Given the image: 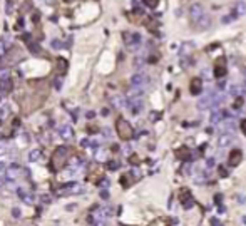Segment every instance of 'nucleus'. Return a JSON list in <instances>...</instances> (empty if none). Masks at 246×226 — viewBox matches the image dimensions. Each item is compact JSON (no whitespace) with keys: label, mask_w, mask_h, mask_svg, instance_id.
I'll return each instance as SVG.
<instances>
[{"label":"nucleus","mask_w":246,"mask_h":226,"mask_svg":"<svg viewBox=\"0 0 246 226\" xmlns=\"http://www.w3.org/2000/svg\"><path fill=\"white\" fill-rule=\"evenodd\" d=\"M67 154H69V147L67 146H59L55 149V153L52 156V166L55 171H60L67 164Z\"/></svg>","instance_id":"1"},{"label":"nucleus","mask_w":246,"mask_h":226,"mask_svg":"<svg viewBox=\"0 0 246 226\" xmlns=\"http://www.w3.org/2000/svg\"><path fill=\"white\" fill-rule=\"evenodd\" d=\"M116 129H117V134H119L121 139L129 141L132 137V127H131V124H129L126 119L117 121V122H116Z\"/></svg>","instance_id":"2"},{"label":"nucleus","mask_w":246,"mask_h":226,"mask_svg":"<svg viewBox=\"0 0 246 226\" xmlns=\"http://www.w3.org/2000/svg\"><path fill=\"white\" fill-rule=\"evenodd\" d=\"M204 15H206V12H204V7L201 5V3H193V5H191V8H189V17H191V22H193L194 25H196Z\"/></svg>","instance_id":"3"},{"label":"nucleus","mask_w":246,"mask_h":226,"mask_svg":"<svg viewBox=\"0 0 246 226\" xmlns=\"http://www.w3.org/2000/svg\"><path fill=\"white\" fill-rule=\"evenodd\" d=\"M224 57H218L216 59V62H214V77H218V79H221V77H224L226 75V66H224Z\"/></svg>","instance_id":"4"},{"label":"nucleus","mask_w":246,"mask_h":226,"mask_svg":"<svg viewBox=\"0 0 246 226\" xmlns=\"http://www.w3.org/2000/svg\"><path fill=\"white\" fill-rule=\"evenodd\" d=\"M179 198H181V203H183V206L186 208V209H189V208L194 204V201H193V196H191V193L187 191V189H183L179 194Z\"/></svg>","instance_id":"5"},{"label":"nucleus","mask_w":246,"mask_h":226,"mask_svg":"<svg viewBox=\"0 0 246 226\" xmlns=\"http://www.w3.org/2000/svg\"><path fill=\"white\" fill-rule=\"evenodd\" d=\"M241 159H243V153H241L240 149H233V151L229 153L228 163H229V166H238L241 163Z\"/></svg>","instance_id":"6"},{"label":"nucleus","mask_w":246,"mask_h":226,"mask_svg":"<svg viewBox=\"0 0 246 226\" xmlns=\"http://www.w3.org/2000/svg\"><path fill=\"white\" fill-rule=\"evenodd\" d=\"M189 91H191L193 96L201 94V91H203V80H201L199 77H194V79L191 80V84H189Z\"/></svg>","instance_id":"7"},{"label":"nucleus","mask_w":246,"mask_h":226,"mask_svg":"<svg viewBox=\"0 0 246 226\" xmlns=\"http://www.w3.org/2000/svg\"><path fill=\"white\" fill-rule=\"evenodd\" d=\"M131 82H132V86L141 87V86H144V84H147V82H149V77H147V75H144V74H136L132 79H131Z\"/></svg>","instance_id":"8"},{"label":"nucleus","mask_w":246,"mask_h":226,"mask_svg":"<svg viewBox=\"0 0 246 226\" xmlns=\"http://www.w3.org/2000/svg\"><path fill=\"white\" fill-rule=\"evenodd\" d=\"M211 25V17H209V15H204V17H203V19L199 20V22H198V24H196V25H194V29H199V30H206L208 27Z\"/></svg>","instance_id":"9"},{"label":"nucleus","mask_w":246,"mask_h":226,"mask_svg":"<svg viewBox=\"0 0 246 226\" xmlns=\"http://www.w3.org/2000/svg\"><path fill=\"white\" fill-rule=\"evenodd\" d=\"M129 109H131V112H132V114H137L141 109H142V100H141V99L129 100Z\"/></svg>","instance_id":"10"},{"label":"nucleus","mask_w":246,"mask_h":226,"mask_svg":"<svg viewBox=\"0 0 246 226\" xmlns=\"http://www.w3.org/2000/svg\"><path fill=\"white\" fill-rule=\"evenodd\" d=\"M176 158H178V159H183V161H189L191 159V151H189L187 147L178 149V151H176Z\"/></svg>","instance_id":"11"},{"label":"nucleus","mask_w":246,"mask_h":226,"mask_svg":"<svg viewBox=\"0 0 246 226\" xmlns=\"http://www.w3.org/2000/svg\"><path fill=\"white\" fill-rule=\"evenodd\" d=\"M233 142V136L231 134H223L220 137V146L221 147H226V146H229Z\"/></svg>","instance_id":"12"},{"label":"nucleus","mask_w":246,"mask_h":226,"mask_svg":"<svg viewBox=\"0 0 246 226\" xmlns=\"http://www.w3.org/2000/svg\"><path fill=\"white\" fill-rule=\"evenodd\" d=\"M193 50H194V45L193 44H189V42L183 44V47H181V54H183V55H191Z\"/></svg>","instance_id":"13"},{"label":"nucleus","mask_w":246,"mask_h":226,"mask_svg":"<svg viewBox=\"0 0 246 226\" xmlns=\"http://www.w3.org/2000/svg\"><path fill=\"white\" fill-rule=\"evenodd\" d=\"M60 136H62L64 139H70V137H72V129L69 126H62L60 127Z\"/></svg>","instance_id":"14"},{"label":"nucleus","mask_w":246,"mask_h":226,"mask_svg":"<svg viewBox=\"0 0 246 226\" xmlns=\"http://www.w3.org/2000/svg\"><path fill=\"white\" fill-rule=\"evenodd\" d=\"M8 45H10V39H2L0 40V55H5Z\"/></svg>","instance_id":"15"},{"label":"nucleus","mask_w":246,"mask_h":226,"mask_svg":"<svg viewBox=\"0 0 246 226\" xmlns=\"http://www.w3.org/2000/svg\"><path fill=\"white\" fill-rule=\"evenodd\" d=\"M234 12H238V15H245L246 13V3L245 2H238L234 5Z\"/></svg>","instance_id":"16"},{"label":"nucleus","mask_w":246,"mask_h":226,"mask_svg":"<svg viewBox=\"0 0 246 226\" xmlns=\"http://www.w3.org/2000/svg\"><path fill=\"white\" fill-rule=\"evenodd\" d=\"M27 47H29V50H30L32 54H35V55H37V54L40 52V47H39V44H35L33 40H30V42H27Z\"/></svg>","instance_id":"17"},{"label":"nucleus","mask_w":246,"mask_h":226,"mask_svg":"<svg viewBox=\"0 0 246 226\" xmlns=\"http://www.w3.org/2000/svg\"><path fill=\"white\" fill-rule=\"evenodd\" d=\"M223 116H224V112H223V111H216V112L211 116V122H213V124H218Z\"/></svg>","instance_id":"18"},{"label":"nucleus","mask_w":246,"mask_h":226,"mask_svg":"<svg viewBox=\"0 0 246 226\" xmlns=\"http://www.w3.org/2000/svg\"><path fill=\"white\" fill-rule=\"evenodd\" d=\"M40 156H42V153H40L39 149H33V151H30V154H29V161H39Z\"/></svg>","instance_id":"19"},{"label":"nucleus","mask_w":246,"mask_h":226,"mask_svg":"<svg viewBox=\"0 0 246 226\" xmlns=\"http://www.w3.org/2000/svg\"><path fill=\"white\" fill-rule=\"evenodd\" d=\"M8 79H10V70L8 69H2L0 70V82H5Z\"/></svg>","instance_id":"20"},{"label":"nucleus","mask_w":246,"mask_h":226,"mask_svg":"<svg viewBox=\"0 0 246 226\" xmlns=\"http://www.w3.org/2000/svg\"><path fill=\"white\" fill-rule=\"evenodd\" d=\"M111 102L114 104V107H122V106H124V99H122V97H119V96L112 97V99H111Z\"/></svg>","instance_id":"21"},{"label":"nucleus","mask_w":246,"mask_h":226,"mask_svg":"<svg viewBox=\"0 0 246 226\" xmlns=\"http://www.w3.org/2000/svg\"><path fill=\"white\" fill-rule=\"evenodd\" d=\"M121 184L124 188H129V184H131V179H129V174H124L122 178H121Z\"/></svg>","instance_id":"22"},{"label":"nucleus","mask_w":246,"mask_h":226,"mask_svg":"<svg viewBox=\"0 0 246 226\" xmlns=\"http://www.w3.org/2000/svg\"><path fill=\"white\" fill-rule=\"evenodd\" d=\"M142 2H144L147 7H151V8H156L157 3H159V0H142Z\"/></svg>","instance_id":"23"},{"label":"nucleus","mask_w":246,"mask_h":226,"mask_svg":"<svg viewBox=\"0 0 246 226\" xmlns=\"http://www.w3.org/2000/svg\"><path fill=\"white\" fill-rule=\"evenodd\" d=\"M50 45H52V49H57V50H59V49H62V42H60L59 39H54Z\"/></svg>","instance_id":"24"},{"label":"nucleus","mask_w":246,"mask_h":226,"mask_svg":"<svg viewBox=\"0 0 246 226\" xmlns=\"http://www.w3.org/2000/svg\"><path fill=\"white\" fill-rule=\"evenodd\" d=\"M107 167H109L111 171H114V169L119 167V163H117V161H109V163H107Z\"/></svg>","instance_id":"25"},{"label":"nucleus","mask_w":246,"mask_h":226,"mask_svg":"<svg viewBox=\"0 0 246 226\" xmlns=\"http://www.w3.org/2000/svg\"><path fill=\"white\" fill-rule=\"evenodd\" d=\"M57 62H59V70H60V72H64V70H66V66H67L66 59H59Z\"/></svg>","instance_id":"26"},{"label":"nucleus","mask_w":246,"mask_h":226,"mask_svg":"<svg viewBox=\"0 0 246 226\" xmlns=\"http://www.w3.org/2000/svg\"><path fill=\"white\" fill-rule=\"evenodd\" d=\"M234 109H241V107H243V97H238V99L234 100Z\"/></svg>","instance_id":"27"},{"label":"nucleus","mask_w":246,"mask_h":226,"mask_svg":"<svg viewBox=\"0 0 246 226\" xmlns=\"http://www.w3.org/2000/svg\"><path fill=\"white\" fill-rule=\"evenodd\" d=\"M54 87H55V89H60V87H62V79H60V77H55V79H54Z\"/></svg>","instance_id":"28"},{"label":"nucleus","mask_w":246,"mask_h":226,"mask_svg":"<svg viewBox=\"0 0 246 226\" xmlns=\"http://www.w3.org/2000/svg\"><path fill=\"white\" fill-rule=\"evenodd\" d=\"M218 171H220V176H221V178H226V176H228V171H226L223 166H220V169H218Z\"/></svg>","instance_id":"29"},{"label":"nucleus","mask_w":246,"mask_h":226,"mask_svg":"<svg viewBox=\"0 0 246 226\" xmlns=\"http://www.w3.org/2000/svg\"><path fill=\"white\" fill-rule=\"evenodd\" d=\"M129 163H131V164H137V163H139V158H137L136 154H132V156H131V159H129Z\"/></svg>","instance_id":"30"},{"label":"nucleus","mask_w":246,"mask_h":226,"mask_svg":"<svg viewBox=\"0 0 246 226\" xmlns=\"http://www.w3.org/2000/svg\"><path fill=\"white\" fill-rule=\"evenodd\" d=\"M40 199L44 201V203H45V204H49V203H50V201H52V199H50V196H49V194H44V196H42V198H40Z\"/></svg>","instance_id":"31"},{"label":"nucleus","mask_w":246,"mask_h":226,"mask_svg":"<svg viewBox=\"0 0 246 226\" xmlns=\"http://www.w3.org/2000/svg\"><path fill=\"white\" fill-rule=\"evenodd\" d=\"M241 131H243V134L246 136V119L241 121Z\"/></svg>","instance_id":"32"},{"label":"nucleus","mask_w":246,"mask_h":226,"mask_svg":"<svg viewBox=\"0 0 246 226\" xmlns=\"http://www.w3.org/2000/svg\"><path fill=\"white\" fill-rule=\"evenodd\" d=\"M100 198H104V199H107V198H109V193H107L106 189H104V191H100Z\"/></svg>","instance_id":"33"},{"label":"nucleus","mask_w":246,"mask_h":226,"mask_svg":"<svg viewBox=\"0 0 246 226\" xmlns=\"http://www.w3.org/2000/svg\"><path fill=\"white\" fill-rule=\"evenodd\" d=\"M12 214L15 216V218H20V209H17V208H15V209L12 211Z\"/></svg>","instance_id":"34"},{"label":"nucleus","mask_w":246,"mask_h":226,"mask_svg":"<svg viewBox=\"0 0 246 226\" xmlns=\"http://www.w3.org/2000/svg\"><path fill=\"white\" fill-rule=\"evenodd\" d=\"M107 184H109V181H107V179H102V181L99 183V186H102V188H106Z\"/></svg>","instance_id":"35"},{"label":"nucleus","mask_w":246,"mask_h":226,"mask_svg":"<svg viewBox=\"0 0 246 226\" xmlns=\"http://www.w3.org/2000/svg\"><path fill=\"white\" fill-rule=\"evenodd\" d=\"M211 223H213L214 226H221V223L218 220H216V218H211Z\"/></svg>","instance_id":"36"},{"label":"nucleus","mask_w":246,"mask_h":226,"mask_svg":"<svg viewBox=\"0 0 246 226\" xmlns=\"http://www.w3.org/2000/svg\"><path fill=\"white\" fill-rule=\"evenodd\" d=\"M214 199H216V203L220 204V203H221V199H223V196H221V194H216V196H214Z\"/></svg>","instance_id":"37"},{"label":"nucleus","mask_w":246,"mask_h":226,"mask_svg":"<svg viewBox=\"0 0 246 226\" xmlns=\"http://www.w3.org/2000/svg\"><path fill=\"white\" fill-rule=\"evenodd\" d=\"M231 94H240V87H231Z\"/></svg>","instance_id":"38"},{"label":"nucleus","mask_w":246,"mask_h":226,"mask_svg":"<svg viewBox=\"0 0 246 226\" xmlns=\"http://www.w3.org/2000/svg\"><path fill=\"white\" fill-rule=\"evenodd\" d=\"M87 144H89V139H82V141H80V146L87 147Z\"/></svg>","instance_id":"39"},{"label":"nucleus","mask_w":246,"mask_h":226,"mask_svg":"<svg viewBox=\"0 0 246 226\" xmlns=\"http://www.w3.org/2000/svg\"><path fill=\"white\" fill-rule=\"evenodd\" d=\"M206 166H209V167L214 166V159H208V161H206Z\"/></svg>","instance_id":"40"},{"label":"nucleus","mask_w":246,"mask_h":226,"mask_svg":"<svg viewBox=\"0 0 246 226\" xmlns=\"http://www.w3.org/2000/svg\"><path fill=\"white\" fill-rule=\"evenodd\" d=\"M24 27V19H19V24H17V29H22Z\"/></svg>","instance_id":"41"},{"label":"nucleus","mask_w":246,"mask_h":226,"mask_svg":"<svg viewBox=\"0 0 246 226\" xmlns=\"http://www.w3.org/2000/svg\"><path fill=\"white\" fill-rule=\"evenodd\" d=\"M24 40H27V42H30V33H24V37H22Z\"/></svg>","instance_id":"42"},{"label":"nucleus","mask_w":246,"mask_h":226,"mask_svg":"<svg viewBox=\"0 0 246 226\" xmlns=\"http://www.w3.org/2000/svg\"><path fill=\"white\" fill-rule=\"evenodd\" d=\"M159 116H161V114H151V119H153V121H157V117H159Z\"/></svg>","instance_id":"43"},{"label":"nucleus","mask_w":246,"mask_h":226,"mask_svg":"<svg viewBox=\"0 0 246 226\" xmlns=\"http://www.w3.org/2000/svg\"><path fill=\"white\" fill-rule=\"evenodd\" d=\"M94 116H95V112H92V111H91V112H87V119H92Z\"/></svg>","instance_id":"44"},{"label":"nucleus","mask_w":246,"mask_h":226,"mask_svg":"<svg viewBox=\"0 0 246 226\" xmlns=\"http://www.w3.org/2000/svg\"><path fill=\"white\" fill-rule=\"evenodd\" d=\"M104 136H107V137H111V129H104Z\"/></svg>","instance_id":"45"},{"label":"nucleus","mask_w":246,"mask_h":226,"mask_svg":"<svg viewBox=\"0 0 246 226\" xmlns=\"http://www.w3.org/2000/svg\"><path fill=\"white\" fill-rule=\"evenodd\" d=\"M7 111H8L7 107H0V114H2V116H3V114H7Z\"/></svg>","instance_id":"46"},{"label":"nucleus","mask_w":246,"mask_h":226,"mask_svg":"<svg viewBox=\"0 0 246 226\" xmlns=\"http://www.w3.org/2000/svg\"><path fill=\"white\" fill-rule=\"evenodd\" d=\"M3 183H5V179H3V178H2V176H0V188L3 186Z\"/></svg>","instance_id":"47"},{"label":"nucleus","mask_w":246,"mask_h":226,"mask_svg":"<svg viewBox=\"0 0 246 226\" xmlns=\"http://www.w3.org/2000/svg\"><path fill=\"white\" fill-rule=\"evenodd\" d=\"M64 2H66V3H70V2H74V0H64Z\"/></svg>","instance_id":"48"},{"label":"nucleus","mask_w":246,"mask_h":226,"mask_svg":"<svg viewBox=\"0 0 246 226\" xmlns=\"http://www.w3.org/2000/svg\"><path fill=\"white\" fill-rule=\"evenodd\" d=\"M151 226H154V225H151Z\"/></svg>","instance_id":"49"}]
</instances>
